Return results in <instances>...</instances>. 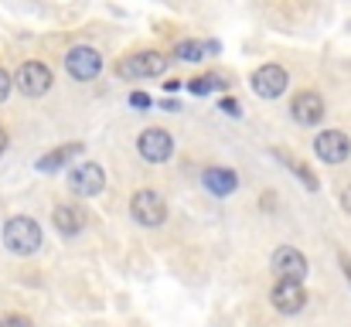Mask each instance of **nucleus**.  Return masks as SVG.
Wrapping results in <instances>:
<instances>
[{"instance_id": "nucleus-1", "label": "nucleus", "mask_w": 351, "mask_h": 327, "mask_svg": "<svg viewBox=\"0 0 351 327\" xmlns=\"http://www.w3.org/2000/svg\"><path fill=\"white\" fill-rule=\"evenodd\" d=\"M3 245L14 256H31L41 249V225L27 215H14L3 225Z\"/></svg>"}, {"instance_id": "nucleus-2", "label": "nucleus", "mask_w": 351, "mask_h": 327, "mask_svg": "<svg viewBox=\"0 0 351 327\" xmlns=\"http://www.w3.org/2000/svg\"><path fill=\"white\" fill-rule=\"evenodd\" d=\"M164 72H167V55H160V51H133V55L119 58L117 65V75L133 79V82L154 79V75H164Z\"/></svg>"}, {"instance_id": "nucleus-3", "label": "nucleus", "mask_w": 351, "mask_h": 327, "mask_svg": "<svg viewBox=\"0 0 351 327\" xmlns=\"http://www.w3.org/2000/svg\"><path fill=\"white\" fill-rule=\"evenodd\" d=\"M69 191L79 198H96L106 191V171L93 160H82L69 171Z\"/></svg>"}, {"instance_id": "nucleus-4", "label": "nucleus", "mask_w": 351, "mask_h": 327, "mask_svg": "<svg viewBox=\"0 0 351 327\" xmlns=\"http://www.w3.org/2000/svg\"><path fill=\"white\" fill-rule=\"evenodd\" d=\"M130 215H133V221H140V225H147V228H157V225H164V218H167V205H164L160 191L140 188V191L130 198Z\"/></svg>"}, {"instance_id": "nucleus-5", "label": "nucleus", "mask_w": 351, "mask_h": 327, "mask_svg": "<svg viewBox=\"0 0 351 327\" xmlns=\"http://www.w3.org/2000/svg\"><path fill=\"white\" fill-rule=\"evenodd\" d=\"M65 69H69L72 79L93 82V79L103 72V55H99L96 48H89V45H75V48L65 55Z\"/></svg>"}, {"instance_id": "nucleus-6", "label": "nucleus", "mask_w": 351, "mask_h": 327, "mask_svg": "<svg viewBox=\"0 0 351 327\" xmlns=\"http://www.w3.org/2000/svg\"><path fill=\"white\" fill-rule=\"evenodd\" d=\"M249 86H252V93L259 99H280L287 93V86H290V75H287L283 65H263V69L252 72Z\"/></svg>"}, {"instance_id": "nucleus-7", "label": "nucleus", "mask_w": 351, "mask_h": 327, "mask_svg": "<svg viewBox=\"0 0 351 327\" xmlns=\"http://www.w3.org/2000/svg\"><path fill=\"white\" fill-rule=\"evenodd\" d=\"M136 150H140L143 160H150V164H164V160L174 154V136H171L167 130H160V126H150V130L140 133Z\"/></svg>"}, {"instance_id": "nucleus-8", "label": "nucleus", "mask_w": 351, "mask_h": 327, "mask_svg": "<svg viewBox=\"0 0 351 327\" xmlns=\"http://www.w3.org/2000/svg\"><path fill=\"white\" fill-rule=\"evenodd\" d=\"M269 266H273L276 280H293V283H304V276H307V256H304L300 249H293V245H280V249L273 252Z\"/></svg>"}, {"instance_id": "nucleus-9", "label": "nucleus", "mask_w": 351, "mask_h": 327, "mask_svg": "<svg viewBox=\"0 0 351 327\" xmlns=\"http://www.w3.org/2000/svg\"><path fill=\"white\" fill-rule=\"evenodd\" d=\"M14 86H17L27 99H38V96H45V93L51 89V72H48L41 62H24V65L17 69V75H14Z\"/></svg>"}, {"instance_id": "nucleus-10", "label": "nucleus", "mask_w": 351, "mask_h": 327, "mask_svg": "<svg viewBox=\"0 0 351 327\" xmlns=\"http://www.w3.org/2000/svg\"><path fill=\"white\" fill-rule=\"evenodd\" d=\"M314 154L324 160V164H345L351 157V140L348 133L341 130H324L314 136Z\"/></svg>"}, {"instance_id": "nucleus-11", "label": "nucleus", "mask_w": 351, "mask_h": 327, "mask_svg": "<svg viewBox=\"0 0 351 327\" xmlns=\"http://www.w3.org/2000/svg\"><path fill=\"white\" fill-rule=\"evenodd\" d=\"M269 304H273L280 314H300L304 304H307V290H304V283L276 280V287L269 290Z\"/></svg>"}, {"instance_id": "nucleus-12", "label": "nucleus", "mask_w": 351, "mask_h": 327, "mask_svg": "<svg viewBox=\"0 0 351 327\" xmlns=\"http://www.w3.org/2000/svg\"><path fill=\"white\" fill-rule=\"evenodd\" d=\"M290 116H293L300 126H317V123L324 119V99H321L314 89H304V93H297V96H293V103H290Z\"/></svg>"}, {"instance_id": "nucleus-13", "label": "nucleus", "mask_w": 351, "mask_h": 327, "mask_svg": "<svg viewBox=\"0 0 351 327\" xmlns=\"http://www.w3.org/2000/svg\"><path fill=\"white\" fill-rule=\"evenodd\" d=\"M202 184L215 198H229V195H235V188H239V178H235V171H229V167H208L202 174Z\"/></svg>"}, {"instance_id": "nucleus-14", "label": "nucleus", "mask_w": 351, "mask_h": 327, "mask_svg": "<svg viewBox=\"0 0 351 327\" xmlns=\"http://www.w3.org/2000/svg\"><path fill=\"white\" fill-rule=\"evenodd\" d=\"M51 221H55V228H58L62 235H79V232L86 228V212H82L79 205H55Z\"/></svg>"}, {"instance_id": "nucleus-15", "label": "nucleus", "mask_w": 351, "mask_h": 327, "mask_svg": "<svg viewBox=\"0 0 351 327\" xmlns=\"http://www.w3.org/2000/svg\"><path fill=\"white\" fill-rule=\"evenodd\" d=\"M219 51H222L219 41H181V45L174 48V55H178L181 62H202V58L219 55Z\"/></svg>"}, {"instance_id": "nucleus-16", "label": "nucleus", "mask_w": 351, "mask_h": 327, "mask_svg": "<svg viewBox=\"0 0 351 327\" xmlns=\"http://www.w3.org/2000/svg\"><path fill=\"white\" fill-rule=\"evenodd\" d=\"M86 147L82 143H65V147H58V150H51V154H45L41 160H38V171L41 174H51V171H58V167H65V160H72V157H79Z\"/></svg>"}, {"instance_id": "nucleus-17", "label": "nucleus", "mask_w": 351, "mask_h": 327, "mask_svg": "<svg viewBox=\"0 0 351 327\" xmlns=\"http://www.w3.org/2000/svg\"><path fill=\"white\" fill-rule=\"evenodd\" d=\"M226 89V79L222 75H198L188 82V93L191 96H208V93H222Z\"/></svg>"}, {"instance_id": "nucleus-18", "label": "nucleus", "mask_w": 351, "mask_h": 327, "mask_svg": "<svg viewBox=\"0 0 351 327\" xmlns=\"http://www.w3.org/2000/svg\"><path fill=\"white\" fill-rule=\"evenodd\" d=\"M276 157H280V160H283V164H287V167H290V171H293V174L304 181V184H307V191H317V188H321V184H317V178H314V174H311L300 160H293V157H290V154H283V150H276Z\"/></svg>"}, {"instance_id": "nucleus-19", "label": "nucleus", "mask_w": 351, "mask_h": 327, "mask_svg": "<svg viewBox=\"0 0 351 327\" xmlns=\"http://www.w3.org/2000/svg\"><path fill=\"white\" fill-rule=\"evenodd\" d=\"M0 327H34L24 314H7V317H0Z\"/></svg>"}, {"instance_id": "nucleus-20", "label": "nucleus", "mask_w": 351, "mask_h": 327, "mask_svg": "<svg viewBox=\"0 0 351 327\" xmlns=\"http://www.w3.org/2000/svg\"><path fill=\"white\" fill-rule=\"evenodd\" d=\"M10 89H14V79H10V72H7V69H0V103L10 96Z\"/></svg>"}, {"instance_id": "nucleus-21", "label": "nucleus", "mask_w": 351, "mask_h": 327, "mask_svg": "<svg viewBox=\"0 0 351 327\" xmlns=\"http://www.w3.org/2000/svg\"><path fill=\"white\" fill-rule=\"evenodd\" d=\"M130 106L147 109V106H150V96H147V93H130Z\"/></svg>"}, {"instance_id": "nucleus-22", "label": "nucleus", "mask_w": 351, "mask_h": 327, "mask_svg": "<svg viewBox=\"0 0 351 327\" xmlns=\"http://www.w3.org/2000/svg\"><path fill=\"white\" fill-rule=\"evenodd\" d=\"M338 263H341V269H345V276H348V283H351V256L348 252H338Z\"/></svg>"}, {"instance_id": "nucleus-23", "label": "nucleus", "mask_w": 351, "mask_h": 327, "mask_svg": "<svg viewBox=\"0 0 351 327\" xmlns=\"http://www.w3.org/2000/svg\"><path fill=\"white\" fill-rule=\"evenodd\" d=\"M222 109H226L229 116H239V103H235V99H222Z\"/></svg>"}, {"instance_id": "nucleus-24", "label": "nucleus", "mask_w": 351, "mask_h": 327, "mask_svg": "<svg viewBox=\"0 0 351 327\" xmlns=\"http://www.w3.org/2000/svg\"><path fill=\"white\" fill-rule=\"evenodd\" d=\"M341 205H345V212H351V184L341 191Z\"/></svg>"}, {"instance_id": "nucleus-25", "label": "nucleus", "mask_w": 351, "mask_h": 327, "mask_svg": "<svg viewBox=\"0 0 351 327\" xmlns=\"http://www.w3.org/2000/svg\"><path fill=\"white\" fill-rule=\"evenodd\" d=\"M3 150H7V130L0 126V154H3Z\"/></svg>"}]
</instances>
